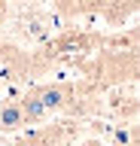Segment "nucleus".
<instances>
[{
	"instance_id": "obj_3",
	"label": "nucleus",
	"mask_w": 140,
	"mask_h": 146,
	"mask_svg": "<svg viewBox=\"0 0 140 146\" xmlns=\"http://www.w3.org/2000/svg\"><path fill=\"white\" fill-rule=\"evenodd\" d=\"M101 12H104V18H107L110 25H122L128 15L137 12V0H107Z\"/></svg>"
},
{
	"instance_id": "obj_6",
	"label": "nucleus",
	"mask_w": 140,
	"mask_h": 146,
	"mask_svg": "<svg viewBox=\"0 0 140 146\" xmlns=\"http://www.w3.org/2000/svg\"><path fill=\"white\" fill-rule=\"evenodd\" d=\"M104 3L107 0H64V12H76V15H82V12H101Z\"/></svg>"
},
{
	"instance_id": "obj_8",
	"label": "nucleus",
	"mask_w": 140,
	"mask_h": 146,
	"mask_svg": "<svg viewBox=\"0 0 140 146\" xmlns=\"http://www.w3.org/2000/svg\"><path fill=\"white\" fill-rule=\"evenodd\" d=\"M85 146H98V143H85Z\"/></svg>"
},
{
	"instance_id": "obj_4",
	"label": "nucleus",
	"mask_w": 140,
	"mask_h": 146,
	"mask_svg": "<svg viewBox=\"0 0 140 146\" xmlns=\"http://www.w3.org/2000/svg\"><path fill=\"white\" fill-rule=\"evenodd\" d=\"M19 110H21V119H25V125H40V122H46V110H43V104L37 100V94L34 91H28L25 98L19 100Z\"/></svg>"
},
{
	"instance_id": "obj_1",
	"label": "nucleus",
	"mask_w": 140,
	"mask_h": 146,
	"mask_svg": "<svg viewBox=\"0 0 140 146\" xmlns=\"http://www.w3.org/2000/svg\"><path fill=\"white\" fill-rule=\"evenodd\" d=\"M34 94H37V100L43 104L46 113H61V110L70 107V91L61 88V85H40Z\"/></svg>"
},
{
	"instance_id": "obj_7",
	"label": "nucleus",
	"mask_w": 140,
	"mask_h": 146,
	"mask_svg": "<svg viewBox=\"0 0 140 146\" xmlns=\"http://www.w3.org/2000/svg\"><path fill=\"white\" fill-rule=\"evenodd\" d=\"M3 18H6V0H0V27H3Z\"/></svg>"
},
{
	"instance_id": "obj_5",
	"label": "nucleus",
	"mask_w": 140,
	"mask_h": 146,
	"mask_svg": "<svg viewBox=\"0 0 140 146\" xmlns=\"http://www.w3.org/2000/svg\"><path fill=\"white\" fill-rule=\"evenodd\" d=\"M88 49V36L85 34H64L61 40H55V52L73 55V52H85Z\"/></svg>"
},
{
	"instance_id": "obj_2",
	"label": "nucleus",
	"mask_w": 140,
	"mask_h": 146,
	"mask_svg": "<svg viewBox=\"0 0 140 146\" xmlns=\"http://www.w3.org/2000/svg\"><path fill=\"white\" fill-rule=\"evenodd\" d=\"M25 128L19 100H0V134H15Z\"/></svg>"
}]
</instances>
